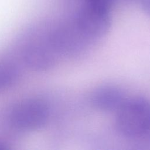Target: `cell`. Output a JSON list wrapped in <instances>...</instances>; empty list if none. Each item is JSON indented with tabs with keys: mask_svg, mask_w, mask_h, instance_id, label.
<instances>
[{
	"mask_svg": "<svg viewBox=\"0 0 150 150\" xmlns=\"http://www.w3.org/2000/svg\"><path fill=\"white\" fill-rule=\"evenodd\" d=\"M116 125L129 138L145 136L150 129V101L143 97L126 100L117 111Z\"/></svg>",
	"mask_w": 150,
	"mask_h": 150,
	"instance_id": "1",
	"label": "cell"
},
{
	"mask_svg": "<svg viewBox=\"0 0 150 150\" xmlns=\"http://www.w3.org/2000/svg\"><path fill=\"white\" fill-rule=\"evenodd\" d=\"M111 0H82L76 26L87 38L103 36L109 30Z\"/></svg>",
	"mask_w": 150,
	"mask_h": 150,
	"instance_id": "2",
	"label": "cell"
},
{
	"mask_svg": "<svg viewBox=\"0 0 150 150\" xmlns=\"http://www.w3.org/2000/svg\"><path fill=\"white\" fill-rule=\"evenodd\" d=\"M47 104L39 98H28L14 104L8 115L9 122L17 129L33 131L40 128L48 120Z\"/></svg>",
	"mask_w": 150,
	"mask_h": 150,
	"instance_id": "3",
	"label": "cell"
},
{
	"mask_svg": "<svg viewBox=\"0 0 150 150\" xmlns=\"http://www.w3.org/2000/svg\"><path fill=\"white\" fill-rule=\"evenodd\" d=\"M56 54L47 37L42 40L37 38L26 42L22 51L26 64L38 71L46 70L53 67L55 64Z\"/></svg>",
	"mask_w": 150,
	"mask_h": 150,
	"instance_id": "4",
	"label": "cell"
},
{
	"mask_svg": "<svg viewBox=\"0 0 150 150\" xmlns=\"http://www.w3.org/2000/svg\"><path fill=\"white\" fill-rule=\"evenodd\" d=\"M125 99L122 91L112 86H101L96 89L91 96L94 107L102 111H117Z\"/></svg>",
	"mask_w": 150,
	"mask_h": 150,
	"instance_id": "5",
	"label": "cell"
},
{
	"mask_svg": "<svg viewBox=\"0 0 150 150\" xmlns=\"http://www.w3.org/2000/svg\"><path fill=\"white\" fill-rule=\"evenodd\" d=\"M142 6L144 11L150 15V0H143Z\"/></svg>",
	"mask_w": 150,
	"mask_h": 150,
	"instance_id": "6",
	"label": "cell"
},
{
	"mask_svg": "<svg viewBox=\"0 0 150 150\" xmlns=\"http://www.w3.org/2000/svg\"><path fill=\"white\" fill-rule=\"evenodd\" d=\"M146 135H148V136H150V129H149V131H148V132L147 133V134H146Z\"/></svg>",
	"mask_w": 150,
	"mask_h": 150,
	"instance_id": "7",
	"label": "cell"
}]
</instances>
